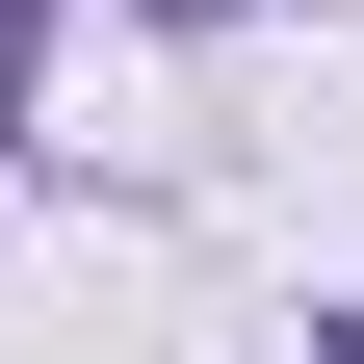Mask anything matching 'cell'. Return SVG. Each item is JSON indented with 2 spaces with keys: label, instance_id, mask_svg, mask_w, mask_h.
Wrapping results in <instances>:
<instances>
[]
</instances>
